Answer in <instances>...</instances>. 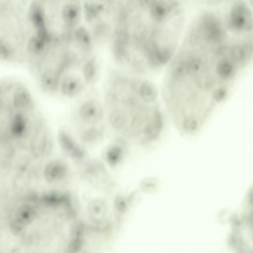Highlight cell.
<instances>
[{"mask_svg": "<svg viewBox=\"0 0 253 253\" xmlns=\"http://www.w3.org/2000/svg\"><path fill=\"white\" fill-rule=\"evenodd\" d=\"M228 4H229V3H228ZM227 4H225V5H227Z\"/></svg>", "mask_w": 253, "mask_h": 253, "instance_id": "7c38bea8", "label": "cell"}, {"mask_svg": "<svg viewBox=\"0 0 253 253\" xmlns=\"http://www.w3.org/2000/svg\"><path fill=\"white\" fill-rule=\"evenodd\" d=\"M157 86L145 76L121 69L110 74L104 96L109 128L124 142L141 144L157 140L165 117Z\"/></svg>", "mask_w": 253, "mask_h": 253, "instance_id": "7a4b0ae2", "label": "cell"}, {"mask_svg": "<svg viewBox=\"0 0 253 253\" xmlns=\"http://www.w3.org/2000/svg\"><path fill=\"white\" fill-rule=\"evenodd\" d=\"M62 75L54 67H47L39 74L38 83L41 89L44 92L53 94L59 92Z\"/></svg>", "mask_w": 253, "mask_h": 253, "instance_id": "ba28073f", "label": "cell"}, {"mask_svg": "<svg viewBox=\"0 0 253 253\" xmlns=\"http://www.w3.org/2000/svg\"><path fill=\"white\" fill-rule=\"evenodd\" d=\"M29 112L12 110L9 115L7 125L8 134L16 139H22L32 135L37 120L32 122Z\"/></svg>", "mask_w": 253, "mask_h": 253, "instance_id": "277c9868", "label": "cell"}, {"mask_svg": "<svg viewBox=\"0 0 253 253\" xmlns=\"http://www.w3.org/2000/svg\"><path fill=\"white\" fill-rule=\"evenodd\" d=\"M82 74L87 85H92L96 83L99 74V64L96 56H91L84 62L82 67Z\"/></svg>", "mask_w": 253, "mask_h": 253, "instance_id": "9c48e42d", "label": "cell"}, {"mask_svg": "<svg viewBox=\"0 0 253 253\" xmlns=\"http://www.w3.org/2000/svg\"><path fill=\"white\" fill-rule=\"evenodd\" d=\"M102 124L87 126L80 133L81 140L86 143H92L101 140L105 133V127Z\"/></svg>", "mask_w": 253, "mask_h": 253, "instance_id": "30bf717a", "label": "cell"}, {"mask_svg": "<svg viewBox=\"0 0 253 253\" xmlns=\"http://www.w3.org/2000/svg\"><path fill=\"white\" fill-rule=\"evenodd\" d=\"M77 116L80 121L87 126L102 124L105 117L104 104L97 98L86 99L79 106Z\"/></svg>", "mask_w": 253, "mask_h": 253, "instance_id": "5b68a950", "label": "cell"}, {"mask_svg": "<svg viewBox=\"0 0 253 253\" xmlns=\"http://www.w3.org/2000/svg\"><path fill=\"white\" fill-rule=\"evenodd\" d=\"M57 138L63 149L76 152L82 151V148L76 142L70 132L64 127H61L58 129Z\"/></svg>", "mask_w": 253, "mask_h": 253, "instance_id": "8fae6325", "label": "cell"}, {"mask_svg": "<svg viewBox=\"0 0 253 253\" xmlns=\"http://www.w3.org/2000/svg\"><path fill=\"white\" fill-rule=\"evenodd\" d=\"M229 242L234 249L253 252V186L247 193L241 210L230 217Z\"/></svg>", "mask_w": 253, "mask_h": 253, "instance_id": "3957f363", "label": "cell"}, {"mask_svg": "<svg viewBox=\"0 0 253 253\" xmlns=\"http://www.w3.org/2000/svg\"><path fill=\"white\" fill-rule=\"evenodd\" d=\"M10 105L16 111L32 112L35 107V101L30 89L22 84L14 87L11 94Z\"/></svg>", "mask_w": 253, "mask_h": 253, "instance_id": "52a82bcc", "label": "cell"}, {"mask_svg": "<svg viewBox=\"0 0 253 253\" xmlns=\"http://www.w3.org/2000/svg\"><path fill=\"white\" fill-rule=\"evenodd\" d=\"M86 84L82 77L74 73L65 74L62 76L59 92L67 98H74L82 94Z\"/></svg>", "mask_w": 253, "mask_h": 253, "instance_id": "8992f818", "label": "cell"}, {"mask_svg": "<svg viewBox=\"0 0 253 253\" xmlns=\"http://www.w3.org/2000/svg\"><path fill=\"white\" fill-rule=\"evenodd\" d=\"M166 67L161 91L164 107L176 130L195 135L230 91L212 62L186 45L178 47Z\"/></svg>", "mask_w": 253, "mask_h": 253, "instance_id": "6da1fadb", "label": "cell"}]
</instances>
